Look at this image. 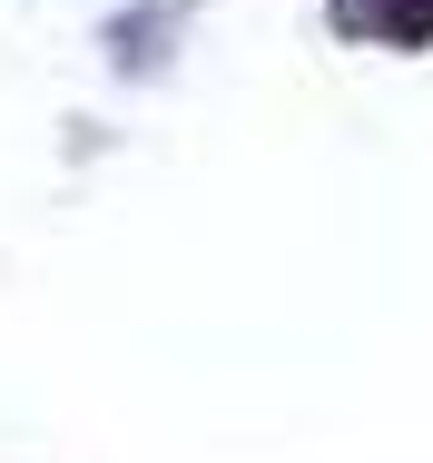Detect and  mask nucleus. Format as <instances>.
Returning a JSON list of instances; mask_svg holds the SVG:
<instances>
[{
	"mask_svg": "<svg viewBox=\"0 0 433 463\" xmlns=\"http://www.w3.org/2000/svg\"><path fill=\"white\" fill-rule=\"evenodd\" d=\"M345 40H384V50H424L433 40V0H335Z\"/></svg>",
	"mask_w": 433,
	"mask_h": 463,
	"instance_id": "1",
	"label": "nucleus"
}]
</instances>
